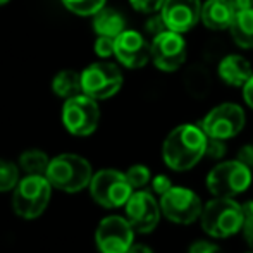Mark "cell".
<instances>
[{"label":"cell","instance_id":"cell-1","mask_svg":"<svg viewBox=\"0 0 253 253\" xmlns=\"http://www.w3.org/2000/svg\"><path fill=\"white\" fill-rule=\"evenodd\" d=\"M209 136L202 126L181 124L166 136L162 145V159L166 166L177 172L190 170L205 157Z\"/></svg>","mask_w":253,"mask_h":253},{"label":"cell","instance_id":"cell-2","mask_svg":"<svg viewBox=\"0 0 253 253\" xmlns=\"http://www.w3.org/2000/svg\"><path fill=\"white\" fill-rule=\"evenodd\" d=\"M202 229L212 238H229L243 229L245 210L234 198L213 197L203 205Z\"/></svg>","mask_w":253,"mask_h":253},{"label":"cell","instance_id":"cell-3","mask_svg":"<svg viewBox=\"0 0 253 253\" xmlns=\"http://www.w3.org/2000/svg\"><path fill=\"white\" fill-rule=\"evenodd\" d=\"M45 176L57 190L66 191V193H78L90 186L93 172H91L90 162L81 155L60 153L50 160Z\"/></svg>","mask_w":253,"mask_h":253},{"label":"cell","instance_id":"cell-4","mask_svg":"<svg viewBox=\"0 0 253 253\" xmlns=\"http://www.w3.org/2000/svg\"><path fill=\"white\" fill-rule=\"evenodd\" d=\"M52 184L47 176H26L17 183L12 195V209L21 219H37L48 207Z\"/></svg>","mask_w":253,"mask_h":253},{"label":"cell","instance_id":"cell-5","mask_svg":"<svg viewBox=\"0 0 253 253\" xmlns=\"http://www.w3.org/2000/svg\"><path fill=\"white\" fill-rule=\"evenodd\" d=\"M252 184V169L240 159L220 162L207 176V188L213 197L234 198Z\"/></svg>","mask_w":253,"mask_h":253},{"label":"cell","instance_id":"cell-6","mask_svg":"<svg viewBox=\"0 0 253 253\" xmlns=\"http://www.w3.org/2000/svg\"><path fill=\"white\" fill-rule=\"evenodd\" d=\"M88 188L91 198L105 209L124 207L134 191L127 181L126 172L116 169H102L95 172Z\"/></svg>","mask_w":253,"mask_h":253},{"label":"cell","instance_id":"cell-7","mask_svg":"<svg viewBox=\"0 0 253 253\" xmlns=\"http://www.w3.org/2000/svg\"><path fill=\"white\" fill-rule=\"evenodd\" d=\"M123 81L121 69L109 60H98L81 71L83 93L95 100H107L114 97L123 86Z\"/></svg>","mask_w":253,"mask_h":253},{"label":"cell","instance_id":"cell-8","mask_svg":"<svg viewBox=\"0 0 253 253\" xmlns=\"http://www.w3.org/2000/svg\"><path fill=\"white\" fill-rule=\"evenodd\" d=\"M98 100L81 93L67 98L62 105V124L74 136H90L100 123Z\"/></svg>","mask_w":253,"mask_h":253},{"label":"cell","instance_id":"cell-9","mask_svg":"<svg viewBox=\"0 0 253 253\" xmlns=\"http://www.w3.org/2000/svg\"><path fill=\"white\" fill-rule=\"evenodd\" d=\"M247 123L245 110L238 103H220L202 119L200 126L209 138L231 140L240 134Z\"/></svg>","mask_w":253,"mask_h":253},{"label":"cell","instance_id":"cell-10","mask_svg":"<svg viewBox=\"0 0 253 253\" xmlns=\"http://www.w3.org/2000/svg\"><path fill=\"white\" fill-rule=\"evenodd\" d=\"M160 209H162V215L170 222L188 226L200 219L203 205L200 197L190 188L172 186L160 197Z\"/></svg>","mask_w":253,"mask_h":253},{"label":"cell","instance_id":"cell-11","mask_svg":"<svg viewBox=\"0 0 253 253\" xmlns=\"http://www.w3.org/2000/svg\"><path fill=\"white\" fill-rule=\"evenodd\" d=\"M134 240V229L126 217L109 215L100 220L95 243L100 253H126Z\"/></svg>","mask_w":253,"mask_h":253},{"label":"cell","instance_id":"cell-12","mask_svg":"<svg viewBox=\"0 0 253 253\" xmlns=\"http://www.w3.org/2000/svg\"><path fill=\"white\" fill-rule=\"evenodd\" d=\"M186 42L183 35L166 30L152 40V62L162 73H174L186 60Z\"/></svg>","mask_w":253,"mask_h":253},{"label":"cell","instance_id":"cell-13","mask_svg":"<svg viewBox=\"0 0 253 253\" xmlns=\"http://www.w3.org/2000/svg\"><path fill=\"white\" fill-rule=\"evenodd\" d=\"M124 209H126V219L129 220L133 229L141 234L152 233L162 215L160 202H157L153 195L145 190L133 191Z\"/></svg>","mask_w":253,"mask_h":253},{"label":"cell","instance_id":"cell-14","mask_svg":"<svg viewBox=\"0 0 253 253\" xmlns=\"http://www.w3.org/2000/svg\"><path fill=\"white\" fill-rule=\"evenodd\" d=\"M114 57L127 69H140L152 60V43H148L147 38L138 31L124 30L116 38Z\"/></svg>","mask_w":253,"mask_h":253},{"label":"cell","instance_id":"cell-15","mask_svg":"<svg viewBox=\"0 0 253 253\" xmlns=\"http://www.w3.org/2000/svg\"><path fill=\"white\" fill-rule=\"evenodd\" d=\"M202 5L200 0H166L160 9V16L167 30L183 35L202 21Z\"/></svg>","mask_w":253,"mask_h":253},{"label":"cell","instance_id":"cell-16","mask_svg":"<svg viewBox=\"0 0 253 253\" xmlns=\"http://www.w3.org/2000/svg\"><path fill=\"white\" fill-rule=\"evenodd\" d=\"M236 10L229 0H205L202 5V23L212 31L229 30Z\"/></svg>","mask_w":253,"mask_h":253},{"label":"cell","instance_id":"cell-17","mask_svg":"<svg viewBox=\"0 0 253 253\" xmlns=\"http://www.w3.org/2000/svg\"><path fill=\"white\" fill-rule=\"evenodd\" d=\"M217 73H219V78L224 83L236 88H243L245 83L253 76L252 64L238 53H229V55L224 57L219 62Z\"/></svg>","mask_w":253,"mask_h":253},{"label":"cell","instance_id":"cell-18","mask_svg":"<svg viewBox=\"0 0 253 253\" xmlns=\"http://www.w3.org/2000/svg\"><path fill=\"white\" fill-rule=\"evenodd\" d=\"M124 30H126V19L119 10L103 7L93 16V31L97 37L117 38Z\"/></svg>","mask_w":253,"mask_h":253},{"label":"cell","instance_id":"cell-19","mask_svg":"<svg viewBox=\"0 0 253 253\" xmlns=\"http://www.w3.org/2000/svg\"><path fill=\"white\" fill-rule=\"evenodd\" d=\"M52 90L57 97L73 98L76 95L83 93V84H81V73H76L74 69H62L53 76Z\"/></svg>","mask_w":253,"mask_h":253},{"label":"cell","instance_id":"cell-20","mask_svg":"<svg viewBox=\"0 0 253 253\" xmlns=\"http://www.w3.org/2000/svg\"><path fill=\"white\" fill-rule=\"evenodd\" d=\"M229 31L238 47L253 48V7L236 12Z\"/></svg>","mask_w":253,"mask_h":253},{"label":"cell","instance_id":"cell-21","mask_svg":"<svg viewBox=\"0 0 253 253\" xmlns=\"http://www.w3.org/2000/svg\"><path fill=\"white\" fill-rule=\"evenodd\" d=\"M50 159L42 150H26L19 155V169L26 172V176H45Z\"/></svg>","mask_w":253,"mask_h":253},{"label":"cell","instance_id":"cell-22","mask_svg":"<svg viewBox=\"0 0 253 253\" xmlns=\"http://www.w3.org/2000/svg\"><path fill=\"white\" fill-rule=\"evenodd\" d=\"M184 86H186L188 93L193 95V97H203L210 90V78L207 71L202 69V67H191L190 73L184 78Z\"/></svg>","mask_w":253,"mask_h":253},{"label":"cell","instance_id":"cell-23","mask_svg":"<svg viewBox=\"0 0 253 253\" xmlns=\"http://www.w3.org/2000/svg\"><path fill=\"white\" fill-rule=\"evenodd\" d=\"M60 2H62V5L66 7L69 12L76 14V16L93 17L98 10L105 7L107 0H60Z\"/></svg>","mask_w":253,"mask_h":253},{"label":"cell","instance_id":"cell-24","mask_svg":"<svg viewBox=\"0 0 253 253\" xmlns=\"http://www.w3.org/2000/svg\"><path fill=\"white\" fill-rule=\"evenodd\" d=\"M19 181V167L9 160L0 159V193L14 191Z\"/></svg>","mask_w":253,"mask_h":253},{"label":"cell","instance_id":"cell-25","mask_svg":"<svg viewBox=\"0 0 253 253\" xmlns=\"http://www.w3.org/2000/svg\"><path fill=\"white\" fill-rule=\"evenodd\" d=\"M126 177L131 186H133V190H141V188H145L152 181L150 169L147 166H141V164L129 167L126 172Z\"/></svg>","mask_w":253,"mask_h":253},{"label":"cell","instance_id":"cell-26","mask_svg":"<svg viewBox=\"0 0 253 253\" xmlns=\"http://www.w3.org/2000/svg\"><path fill=\"white\" fill-rule=\"evenodd\" d=\"M95 53H97L100 59H109L116 53V38L110 37H97L95 40Z\"/></svg>","mask_w":253,"mask_h":253},{"label":"cell","instance_id":"cell-27","mask_svg":"<svg viewBox=\"0 0 253 253\" xmlns=\"http://www.w3.org/2000/svg\"><path fill=\"white\" fill-rule=\"evenodd\" d=\"M245 210V224H243V238L247 245L253 250V202H248L243 205Z\"/></svg>","mask_w":253,"mask_h":253},{"label":"cell","instance_id":"cell-28","mask_svg":"<svg viewBox=\"0 0 253 253\" xmlns=\"http://www.w3.org/2000/svg\"><path fill=\"white\" fill-rule=\"evenodd\" d=\"M226 155V140H219V138H209L207 140L205 157L213 160H219Z\"/></svg>","mask_w":253,"mask_h":253},{"label":"cell","instance_id":"cell-29","mask_svg":"<svg viewBox=\"0 0 253 253\" xmlns=\"http://www.w3.org/2000/svg\"><path fill=\"white\" fill-rule=\"evenodd\" d=\"M164 2H166V0H129V3L133 5L134 10L145 12V14H153V12H157V10H160Z\"/></svg>","mask_w":253,"mask_h":253},{"label":"cell","instance_id":"cell-30","mask_svg":"<svg viewBox=\"0 0 253 253\" xmlns=\"http://www.w3.org/2000/svg\"><path fill=\"white\" fill-rule=\"evenodd\" d=\"M170 188H172V181H170L166 174H159V176H155L152 179V190L155 191L157 195H160V197H162L164 193H167Z\"/></svg>","mask_w":253,"mask_h":253},{"label":"cell","instance_id":"cell-31","mask_svg":"<svg viewBox=\"0 0 253 253\" xmlns=\"http://www.w3.org/2000/svg\"><path fill=\"white\" fill-rule=\"evenodd\" d=\"M188 253H224L217 245L210 243V241H195L190 247Z\"/></svg>","mask_w":253,"mask_h":253},{"label":"cell","instance_id":"cell-32","mask_svg":"<svg viewBox=\"0 0 253 253\" xmlns=\"http://www.w3.org/2000/svg\"><path fill=\"white\" fill-rule=\"evenodd\" d=\"M166 30H167V26H166V23H164L162 16H153L147 21V31L152 37H157V35H160Z\"/></svg>","mask_w":253,"mask_h":253},{"label":"cell","instance_id":"cell-33","mask_svg":"<svg viewBox=\"0 0 253 253\" xmlns=\"http://www.w3.org/2000/svg\"><path fill=\"white\" fill-rule=\"evenodd\" d=\"M238 159H240L243 164H247L253 172V143L245 145V147L240 150V153H238Z\"/></svg>","mask_w":253,"mask_h":253},{"label":"cell","instance_id":"cell-34","mask_svg":"<svg viewBox=\"0 0 253 253\" xmlns=\"http://www.w3.org/2000/svg\"><path fill=\"white\" fill-rule=\"evenodd\" d=\"M243 98H245V102H247V105L250 107V109H253V76L247 81V83H245Z\"/></svg>","mask_w":253,"mask_h":253},{"label":"cell","instance_id":"cell-35","mask_svg":"<svg viewBox=\"0 0 253 253\" xmlns=\"http://www.w3.org/2000/svg\"><path fill=\"white\" fill-rule=\"evenodd\" d=\"M229 2H231V5L234 7L236 12L245 10V9H252L253 7V0H229Z\"/></svg>","mask_w":253,"mask_h":253},{"label":"cell","instance_id":"cell-36","mask_svg":"<svg viewBox=\"0 0 253 253\" xmlns=\"http://www.w3.org/2000/svg\"><path fill=\"white\" fill-rule=\"evenodd\" d=\"M126 253H153V252H152L150 247H147V245L133 243V245H131V248Z\"/></svg>","mask_w":253,"mask_h":253},{"label":"cell","instance_id":"cell-37","mask_svg":"<svg viewBox=\"0 0 253 253\" xmlns=\"http://www.w3.org/2000/svg\"><path fill=\"white\" fill-rule=\"evenodd\" d=\"M9 2H10V0H0V7L5 5V3H9Z\"/></svg>","mask_w":253,"mask_h":253},{"label":"cell","instance_id":"cell-38","mask_svg":"<svg viewBox=\"0 0 253 253\" xmlns=\"http://www.w3.org/2000/svg\"><path fill=\"white\" fill-rule=\"evenodd\" d=\"M247 253H253V250H250V252H247Z\"/></svg>","mask_w":253,"mask_h":253}]
</instances>
